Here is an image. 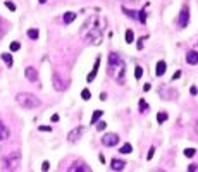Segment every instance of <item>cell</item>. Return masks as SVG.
I'll list each match as a JSON object with an SVG mask.
<instances>
[{"label":"cell","instance_id":"1","mask_svg":"<svg viewBox=\"0 0 198 172\" xmlns=\"http://www.w3.org/2000/svg\"><path fill=\"white\" fill-rule=\"evenodd\" d=\"M107 72L109 76L117 81V83H122L124 81V74H126V65H124V60L116 53V52H110L109 53V67H107Z\"/></svg>","mask_w":198,"mask_h":172},{"label":"cell","instance_id":"2","mask_svg":"<svg viewBox=\"0 0 198 172\" xmlns=\"http://www.w3.org/2000/svg\"><path fill=\"white\" fill-rule=\"evenodd\" d=\"M81 36L86 40V41H93L95 45H100L102 43V29L97 26V17H91L88 19L84 24H83V29H81Z\"/></svg>","mask_w":198,"mask_h":172},{"label":"cell","instance_id":"3","mask_svg":"<svg viewBox=\"0 0 198 172\" xmlns=\"http://www.w3.org/2000/svg\"><path fill=\"white\" fill-rule=\"evenodd\" d=\"M16 102H17L22 109H36V107L41 105V102H40V98H38L36 95H33V93H26V91L17 93Z\"/></svg>","mask_w":198,"mask_h":172},{"label":"cell","instance_id":"4","mask_svg":"<svg viewBox=\"0 0 198 172\" xmlns=\"http://www.w3.org/2000/svg\"><path fill=\"white\" fill-rule=\"evenodd\" d=\"M5 169L9 172H14L17 171V167H19V164H21V153L19 152H12V153H9V157H5Z\"/></svg>","mask_w":198,"mask_h":172},{"label":"cell","instance_id":"5","mask_svg":"<svg viewBox=\"0 0 198 172\" xmlns=\"http://www.w3.org/2000/svg\"><path fill=\"white\" fill-rule=\"evenodd\" d=\"M102 143H103L105 146H116V145L119 143V136H117L116 133H107V134H103Z\"/></svg>","mask_w":198,"mask_h":172},{"label":"cell","instance_id":"6","mask_svg":"<svg viewBox=\"0 0 198 172\" xmlns=\"http://www.w3.org/2000/svg\"><path fill=\"white\" fill-rule=\"evenodd\" d=\"M178 22H179L181 28H186V26H188V22H190V9H188L186 5L181 9V12H179V21H178Z\"/></svg>","mask_w":198,"mask_h":172},{"label":"cell","instance_id":"7","mask_svg":"<svg viewBox=\"0 0 198 172\" xmlns=\"http://www.w3.org/2000/svg\"><path fill=\"white\" fill-rule=\"evenodd\" d=\"M83 131H84V127L83 126H78V127H74L69 134H67V140L71 141V143H74V141H78L79 140V136L83 134Z\"/></svg>","mask_w":198,"mask_h":172},{"label":"cell","instance_id":"8","mask_svg":"<svg viewBox=\"0 0 198 172\" xmlns=\"http://www.w3.org/2000/svg\"><path fill=\"white\" fill-rule=\"evenodd\" d=\"M24 76H26V79H29L31 83H36L38 81V71L34 69V67H26L24 69Z\"/></svg>","mask_w":198,"mask_h":172},{"label":"cell","instance_id":"9","mask_svg":"<svg viewBox=\"0 0 198 172\" xmlns=\"http://www.w3.org/2000/svg\"><path fill=\"white\" fill-rule=\"evenodd\" d=\"M100 60H102V59H100V57H97V60H95V64H93V69H91V72H90V74H88V78H86V81H88V83H91V81L97 78V72H98V67H100Z\"/></svg>","mask_w":198,"mask_h":172},{"label":"cell","instance_id":"10","mask_svg":"<svg viewBox=\"0 0 198 172\" xmlns=\"http://www.w3.org/2000/svg\"><path fill=\"white\" fill-rule=\"evenodd\" d=\"M53 88H55L57 91H64V90L67 88V84L62 83V79H60L59 74H53Z\"/></svg>","mask_w":198,"mask_h":172},{"label":"cell","instance_id":"11","mask_svg":"<svg viewBox=\"0 0 198 172\" xmlns=\"http://www.w3.org/2000/svg\"><path fill=\"white\" fill-rule=\"evenodd\" d=\"M186 62L191 64V65L198 64V52L197 50H190V52L186 53Z\"/></svg>","mask_w":198,"mask_h":172},{"label":"cell","instance_id":"12","mask_svg":"<svg viewBox=\"0 0 198 172\" xmlns=\"http://www.w3.org/2000/svg\"><path fill=\"white\" fill-rule=\"evenodd\" d=\"M124 165H126V164H124L122 160H119V159H114V160L110 162V169L116 171V172H121L122 169H124Z\"/></svg>","mask_w":198,"mask_h":172},{"label":"cell","instance_id":"13","mask_svg":"<svg viewBox=\"0 0 198 172\" xmlns=\"http://www.w3.org/2000/svg\"><path fill=\"white\" fill-rule=\"evenodd\" d=\"M166 69H167L166 62H164V60H159L157 65H155V74H157V76H164V74H166Z\"/></svg>","mask_w":198,"mask_h":172},{"label":"cell","instance_id":"14","mask_svg":"<svg viewBox=\"0 0 198 172\" xmlns=\"http://www.w3.org/2000/svg\"><path fill=\"white\" fill-rule=\"evenodd\" d=\"M9 134H10V133H9V127L0 121V141H5V140L9 138Z\"/></svg>","mask_w":198,"mask_h":172},{"label":"cell","instance_id":"15","mask_svg":"<svg viewBox=\"0 0 198 172\" xmlns=\"http://www.w3.org/2000/svg\"><path fill=\"white\" fill-rule=\"evenodd\" d=\"M67 172H88V167L83 165V164H72Z\"/></svg>","mask_w":198,"mask_h":172},{"label":"cell","instance_id":"16","mask_svg":"<svg viewBox=\"0 0 198 172\" xmlns=\"http://www.w3.org/2000/svg\"><path fill=\"white\" fill-rule=\"evenodd\" d=\"M74 19H76V14H74V12H66V14H64V17H62L64 24H71Z\"/></svg>","mask_w":198,"mask_h":172},{"label":"cell","instance_id":"17","mask_svg":"<svg viewBox=\"0 0 198 172\" xmlns=\"http://www.w3.org/2000/svg\"><path fill=\"white\" fill-rule=\"evenodd\" d=\"M2 60L7 64V67H12V64H14V60H12V55H10V53H2Z\"/></svg>","mask_w":198,"mask_h":172},{"label":"cell","instance_id":"18","mask_svg":"<svg viewBox=\"0 0 198 172\" xmlns=\"http://www.w3.org/2000/svg\"><path fill=\"white\" fill-rule=\"evenodd\" d=\"M119 152H121L122 155H128V153H131V152H133V146H131L129 143H124V145L119 148Z\"/></svg>","mask_w":198,"mask_h":172},{"label":"cell","instance_id":"19","mask_svg":"<svg viewBox=\"0 0 198 172\" xmlns=\"http://www.w3.org/2000/svg\"><path fill=\"white\" fill-rule=\"evenodd\" d=\"M169 119V115H167V112H159L157 114V122L159 124H162V122H166Z\"/></svg>","mask_w":198,"mask_h":172},{"label":"cell","instance_id":"20","mask_svg":"<svg viewBox=\"0 0 198 172\" xmlns=\"http://www.w3.org/2000/svg\"><path fill=\"white\" fill-rule=\"evenodd\" d=\"M28 36H29L31 40H38V36H40V33H38V29H34V28H31V29H28Z\"/></svg>","mask_w":198,"mask_h":172},{"label":"cell","instance_id":"21","mask_svg":"<svg viewBox=\"0 0 198 172\" xmlns=\"http://www.w3.org/2000/svg\"><path fill=\"white\" fill-rule=\"evenodd\" d=\"M102 114H103L102 110H95V112H93V115H91V124H97V122H98V119L102 117Z\"/></svg>","mask_w":198,"mask_h":172},{"label":"cell","instance_id":"22","mask_svg":"<svg viewBox=\"0 0 198 172\" xmlns=\"http://www.w3.org/2000/svg\"><path fill=\"white\" fill-rule=\"evenodd\" d=\"M134 41V33H133V29H128L126 31V43H133Z\"/></svg>","mask_w":198,"mask_h":172},{"label":"cell","instance_id":"23","mask_svg":"<svg viewBox=\"0 0 198 172\" xmlns=\"http://www.w3.org/2000/svg\"><path fill=\"white\" fill-rule=\"evenodd\" d=\"M122 12H124L128 17H133V19H134V17H138V12H134V10H129V9H126V7H122Z\"/></svg>","mask_w":198,"mask_h":172},{"label":"cell","instance_id":"24","mask_svg":"<svg viewBox=\"0 0 198 172\" xmlns=\"http://www.w3.org/2000/svg\"><path fill=\"white\" fill-rule=\"evenodd\" d=\"M81 98H83L84 102H88V100L91 98V93H90V90H88V88H84V90L81 91Z\"/></svg>","mask_w":198,"mask_h":172},{"label":"cell","instance_id":"25","mask_svg":"<svg viewBox=\"0 0 198 172\" xmlns=\"http://www.w3.org/2000/svg\"><path fill=\"white\" fill-rule=\"evenodd\" d=\"M138 14H140V16H138V19H140L141 22H147V7H145V9H141Z\"/></svg>","mask_w":198,"mask_h":172},{"label":"cell","instance_id":"26","mask_svg":"<svg viewBox=\"0 0 198 172\" xmlns=\"http://www.w3.org/2000/svg\"><path fill=\"white\" fill-rule=\"evenodd\" d=\"M184 155H186L188 159H191V157L197 155V150H195V148H186V150H184Z\"/></svg>","mask_w":198,"mask_h":172},{"label":"cell","instance_id":"27","mask_svg":"<svg viewBox=\"0 0 198 172\" xmlns=\"http://www.w3.org/2000/svg\"><path fill=\"white\" fill-rule=\"evenodd\" d=\"M141 76H143V67L138 65V67L134 69V78H136V79H141Z\"/></svg>","mask_w":198,"mask_h":172},{"label":"cell","instance_id":"28","mask_svg":"<svg viewBox=\"0 0 198 172\" xmlns=\"http://www.w3.org/2000/svg\"><path fill=\"white\" fill-rule=\"evenodd\" d=\"M145 41H147V36H141L140 40H138V50H143V47H145Z\"/></svg>","mask_w":198,"mask_h":172},{"label":"cell","instance_id":"29","mask_svg":"<svg viewBox=\"0 0 198 172\" xmlns=\"http://www.w3.org/2000/svg\"><path fill=\"white\" fill-rule=\"evenodd\" d=\"M19 48H21V43H19V41H12V43H10V52H17Z\"/></svg>","mask_w":198,"mask_h":172},{"label":"cell","instance_id":"30","mask_svg":"<svg viewBox=\"0 0 198 172\" xmlns=\"http://www.w3.org/2000/svg\"><path fill=\"white\" fill-rule=\"evenodd\" d=\"M148 110V103L145 100H140V112H147Z\"/></svg>","mask_w":198,"mask_h":172},{"label":"cell","instance_id":"31","mask_svg":"<svg viewBox=\"0 0 198 172\" xmlns=\"http://www.w3.org/2000/svg\"><path fill=\"white\" fill-rule=\"evenodd\" d=\"M105 127H107V122H105V121H100V122H97V129H98V131H103Z\"/></svg>","mask_w":198,"mask_h":172},{"label":"cell","instance_id":"32","mask_svg":"<svg viewBox=\"0 0 198 172\" xmlns=\"http://www.w3.org/2000/svg\"><path fill=\"white\" fill-rule=\"evenodd\" d=\"M5 7H7V9H9V10H12V12H14V10H16V5H14V3H12V2H9V0H5Z\"/></svg>","mask_w":198,"mask_h":172},{"label":"cell","instance_id":"33","mask_svg":"<svg viewBox=\"0 0 198 172\" xmlns=\"http://www.w3.org/2000/svg\"><path fill=\"white\" fill-rule=\"evenodd\" d=\"M48 169H50V162H47V160H45V162L41 164V171H43V172H48Z\"/></svg>","mask_w":198,"mask_h":172},{"label":"cell","instance_id":"34","mask_svg":"<svg viewBox=\"0 0 198 172\" xmlns=\"http://www.w3.org/2000/svg\"><path fill=\"white\" fill-rule=\"evenodd\" d=\"M153 153H155V146H152V148L148 150V155H147V160H152V157H153Z\"/></svg>","mask_w":198,"mask_h":172},{"label":"cell","instance_id":"35","mask_svg":"<svg viewBox=\"0 0 198 172\" xmlns=\"http://www.w3.org/2000/svg\"><path fill=\"white\" fill-rule=\"evenodd\" d=\"M38 129H40V131H43V133H50V131H52V127H50V126H40Z\"/></svg>","mask_w":198,"mask_h":172},{"label":"cell","instance_id":"36","mask_svg":"<svg viewBox=\"0 0 198 172\" xmlns=\"http://www.w3.org/2000/svg\"><path fill=\"white\" fill-rule=\"evenodd\" d=\"M188 172H197V164H191V165L188 167Z\"/></svg>","mask_w":198,"mask_h":172},{"label":"cell","instance_id":"37","mask_svg":"<svg viewBox=\"0 0 198 172\" xmlns=\"http://www.w3.org/2000/svg\"><path fill=\"white\" fill-rule=\"evenodd\" d=\"M190 93H191V95H197V93H198L197 86H191V88H190Z\"/></svg>","mask_w":198,"mask_h":172},{"label":"cell","instance_id":"38","mask_svg":"<svg viewBox=\"0 0 198 172\" xmlns=\"http://www.w3.org/2000/svg\"><path fill=\"white\" fill-rule=\"evenodd\" d=\"M100 100L105 102V100H107V93H100Z\"/></svg>","mask_w":198,"mask_h":172},{"label":"cell","instance_id":"39","mask_svg":"<svg viewBox=\"0 0 198 172\" xmlns=\"http://www.w3.org/2000/svg\"><path fill=\"white\" fill-rule=\"evenodd\" d=\"M57 121H59V114H53L52 115V122H57Z\"/></svg>","mask_w":198,"mask_h":172},{"label":"cell","instance_id":"40","mask_svg":"<svg viewBox=\"0 0 198 172\" xmlns=\"http://www.w3.org/2000/svg\"><path fill=\"white\" fill-rule=\"evenodd\" d=\"M179 76H181V72H179V71H178V72H174V76H172V81H174V79H178Z\"/></svg>","mask_w":198,"mask_h":172},{"label":"cell","instance_id":"41","mask_svg":"<svg viewBox=\"0 0 198 172\" xmlns=\"http://www.w3.org/2000/svg\"><path fill=\"white\" fill-rule=\"evenodd\" d=\"M143 90H145V91H150V90H152V86H150V84H148V83H147V84H145V86H143Z\"/></svg>","mask_w":198,"mask_h":172},{"label":"cell","instance_id":"42","mask_svg":"<svg viewBox=\"0 0 198 172\" xmlns=\"http://www.w3.org/2000/svg\"><path fill=\"white\" fill-rule=\"evenodd\" d=\"M98 159H100V162H102V164H105V157H103V155H98Z\"/></svg>","mask_w":198,"mask_h":172},{"label":"cell","instance_id":"43","mask_svg":"<svg viewBox=\"0 0 198 172\" xmlns=\"http://www.w3.org/2000/svg\"><path fill=\"white\" fill-rule=\"evenodd\" d=\"M38 2H40V3H45V2H47V0H38Z\"/></svg>","mask_w":198,"mask_h":172},{"label":"cell","instance_id":"44","mask_svg":"<svg viewBox=\"0 0 198 172\" xmlns=\"http://www.w3.org/2000/svg\"><path fill=\"white\" fill-rule=\"evenodd\" d=\"M155 172H166V171H162V169H157V171H155Z\"/></svg>","mask_w":198,"mask_h":172},{"label":"cell","instance_id":"45","mask_svg":"<svg viewBox=\"0 0 198 172\" xmlns=\"http://www.w3.org/2000/svg\"><path fill=\"white\" fill-rule=\"evenodd\" d=\"M195 129H197V133H198V122H197V127H195Z\"/></svg>","mask_w":198,"mask_h":172},{"label":"cell","instance_id":"46","mask_svg":"<svg viewBox=\"0 0 198 172\" xmlns=\"http://www.w3.org/2000/svg\"><path fill=\"white\" fill-rule=\"evenodd\" d=\"M88 172H91V171H90V169H88Z\"/></svg>","mask_w":198,"mask_h":172}]
</instances>
